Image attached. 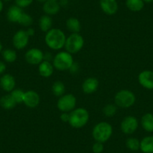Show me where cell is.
<instances>
[{
	"mask_svg": "<svg viewBox=\"0 0 153 153\" xmlns=\"http://www.w3.org/2000/svg\"><path fill=\"white\" fill-rule=\"evenodd\" d=\"M66 36L64 32L60 29L53 28L46 32L45 41L48 47L53 51H59L65 47Z\"/></svg>",
	"mask_w": 153,
	"mask_h": 153,
	"instance_id": "obj_1",
	"label": "cell"
},
{
	"mask_svg": "<svg viewBox=\"0 0 153 153\" xmlns=\"http://www.w3.org/2000/svg\"><path fill=\"white\" fill-rule=\"evenodd\" d=\"M113 134V127L110 123L107 122H101L94 126L92 129V135L93 139L96 142H107Z\"/></svg>",
	"mask_w": 153,
	"mask_h": 153,
	"instance_id": "obj_2",
	"label": "cell"
},
{
	"mask_svg": "<svg viewBox=\"0 0 153 153\" xmlns=\"http://www.w3.org/2000/svg\"><path fill=\"white\" fill-rule=\"evenodd\" d=\"M89 113L86 109L83 107L75 108L70 113L69 125L74 128H81L88 123Z\"/></svg>",
	"mask_w": 153,
	"mask_h": 153,
	"instance_id": "obj_3",
	"label": "cell"
},
{
	"mask_svg": "<svg viewBox=\"0 0 153 153\" xmlns=\"http://www.w3.org/2000/svg\"><path fill=\"white\" fill-rule=\"evenodd\" d=\"M74 64V59L72 54L67 51H61L54 56L53 60V65L56 70L64 71L70 69Z\"/></svg>",
	"mask_w": 153,
	"mask_h": 153,
	"instance_id": "obj_4",
	"label": "cell"
},
{
	"mask_svg": "<svg viewBox=\"0 0 153 153\" xmlns=\"http://www.w3.org/2000/svg\"><path fill=\"white\" fill-rule=\"evenodd\" d=\"M114 101L117 107L120 108H129L134 104L136 96L131 91L122 89L116 94Z\"/></svg>",
	"mask_w": 153,
	"mask_h": 153,
	"instance_id": "obj_5",
	"label": "cell"
},
{
	"mask_svg": "<svg viewBox=\"0 0 153 153\" xmlns=\"http://www.w3.org/2000/svg\"><path fill=\"white\" fill-rule=\"evenodd\" d=\"M84 45V38L79 33H71L66 38L65 48L67 52L75 54L81 51Z\"/></svg>",
	"mask_w": 153,
	"mask_h": 153,
	"instance_id": "obj_6",
	"label": "cell"
},
{
	"mask_svg": "<svg viewBox=\"0 0 153 153\" xmlns=\"http://www.w3.org/2000/svg\"><path fill=\"white\" fill-rule=\"evenodd\" d=\"M56 105L57 108L62 113H69L76 107V98L73 94H65L59 97Z\"/></svg>",
	"mask_w": 153,
	"mask_h": 153,
	"instance_id": "obj_7",
	"label": "cell"
},
{
	"mask_svg": "<svg viewBox=\"0 0 153 153\" xmlns=\"http://www.w3.org/2000/svg\"><path fill=\"white\" fill-rule=\"evenodd\" d=\"M45 54L42 50L38 48H31L25 54V59L29 65H39L44 61Z\"/></svg>",
	"mask_w": 153,
	"mask_h": 153,
	"instance_id": "obj_8",
	"label": "cell"
},
{
	"mask_svg": "<svg viewBox=\"0 0 153 153\" xmlns=\"http://www.w3.org/2000/svg\"><path fill=\"white\" fill-rule=\"evenodd\" d=\"M138 121L133 116H128L125 117L121 123V131L126 134H132L137 131L138 128Z\"/></svg>",
	"mask_w": 153,
	"mask_h": 153,
	"instance_id": "obj_9",
	"label": "cell"
},
{
	"mask_svg": "<svg viewBox=\"0 0 153 153\" xmlns=\"http://www.w3.org/2000/svg\"><path fill=\"white\" fill-rule=\"evenodd\" d=\"M29 38L30 37L29 36L26 30H18L13 36V45L17 50L24 49L29 44Z\"/></svg>",
	"mask_w": 153,
	"mask_h": 153,
	"instance_id": "obj_10",
	"label": "cell"
},
{
	"mask_svg": "<svg viewBox=\"0 0 153 153\" xmlns=\"http://www.w3.org/2000/svg\"><path fill=\"white\" fill-rule=\"evenodd\" d=\"M40 96L34 90H29L24 92L23 103L29 108H35L40 104Z\"/></svg>",
	"mask_w": 153,
	"mask_h": 153,
	"instance_id": "obj_11",
	"label": "cell"
},
{
	"mask_svg": "<svg viewBox=\"0 0 153 153\" xmlns=\"http://www.w3.org/2000/svg\"><path fill=\"white\" fill-rule=\"evenodd\" d=\"M140 84L147 89H153V71L149 70L143 71L138 76Z\"/></svg>",
	"mask_w": 153,
	"mask_h": 153,
	"instance_id": "obj_12",
	"label": "cell"
},
{
	"mask_svg": "<svg viewBox=\"0 0 153 153\" xmlns=\"http://www.w3.org/2000/svg\"><path fill=\"white\" fill-rule=\"evenodd\" d=\"M100 7L103 12L107 15H113L119 9L117 0H100Z\"/></svg>",
	"mask_w": 153,
	"mask_h": 153,
	"instance_id": "obj_13",
	"label": "cell"
},
{
	"mask_svg": "<svg viewBox=\"0 0 153 153\" xmlns=\"http://www.w3.org/2000/svg\"><path fill=\"white\" fill-rule=\"evenodd\" d=\"M16 81L14 76L10 74H3L0 78V86L5 92H10L15 89Z\"/></svg>",
	"mask_w": 153,
	"mask_h": 153,
	"instance_id": "obj_14",
	"label": "cell"
},
{
	"mask_svg": "<svg viewBox=\"0 0 153 153\" xmlns=\"http://www.w3.org/2000/svg\"><path fill=\"white\" fill-rule=\"evenodd\" d=\"M99 86V82L95 77H89L86 79L82 85V90L84 93L92 94L96 92Z\"/></svg>",
	"mask_w": 153,
	"mask_h": 153,
	"instance_id": "obj_15",
	"label": "cell"
},
{
	"mask_svg": "<svg viewBox=\"0 0 153 153\" xmlns=\"http://www.w3.org/2000/svg\"><path fill=\"white\" fill-rule=\"evenodd\" d=\"M54 67L49 61L45 60L38 65V72L43 77H50L53 74Z\"/></svg>",
	"mask_w": 153,
	"mask_h": 153,
	"instance_id": "obj_16",
	"label": "cell"
},
{
	"mask_svg": "<svg viewBox=\"0 0 153 153\" xmlns=\"http://www.w3.org/2000/svg\"><path fill=\"white\" fill-rule=\"evenodd\" d=\"M23 10L17 5H12L10 7L7 12V18L11 23H18L20 17L23 14Z\"/></svg>",
	"mask_w": 153,
	"mask_h": 153,
	"instance_id": "obj_17",
	"label": "cell"
},
{
	"mask_svg": "<svg viewBox=\"0 0 153 153\" xmlns=\"http://www.w3.org/2000/svg\"><path fill=\"white\" fill-rule=\"evenodd\" d=\"M60 10V5L57 1H47L44 3L43 11L48 15H55L58 14Z\"/></svg>",
	"mask_w": 153,
	"mask_h": 153,
	"instance_id": "obj_18",
	"label": "cell"
},
{
	"mask_svg": "<svg viewBox=\"0 0 153 153\" xmlns=\"http://www.w3.org/2000/svg\"><path fill=\"white\" fill-rule=\"evenodd\" d=\"M53 19L51 16L45 14L41 17L38 20V26L42 32H48V31L52 29Z\"/></svg>",
	"mask_w": 153,
	"mask_h": 153,
	"instance_id": "obj_19",
	"label": "cell"
},
{
	"mask_svg": "<svg viewBox=\"0 0 153 153\" xmlns=\"http://www.w3.org/2000/svg\"><path fill=\"white\" fill-rule=\"evenodd\" d=\"M140 149L143 153H153V136H147L140 141Z\"/></svg>",
	"mask_w": 153,
	"mask_h": 153,
	"instance_id": "obj_20",
	"label": "cell"
},
{
	"mask_svg": "<svg viewBox=\"0 0 153 153\" xmlns=\"http://www.w3.org/2000/svg\"><path fill=\"white\" fill-rule=\"evenodd\" d=\"M141 126L147 132H153V114L147 113L141 118Z\"/></svg>",
	"mask_w": 153,
	"mask_h": 153,
	"instance_id": "obj_21",
	"label": "cell"
},
{
	"mask_svg": "<svg viewBox=\"0 0 153 153\" xmlns=\"http://www.w3.org/2000/svg\"><path fill=\"white\" fill-rule=\"evenodd\" d=\"M66 27L71 33H79L81 29V24L78 19L70 17L66 21Z\"/></svg>",
	"mask_w": 153,
	"mask_h": 153,
	"instance_id": "obj_22",
	"label": "cell"
},
{
	"mask_svg": "<svg viewBox=\"0 0 153 153\" xmlns=\"http://www.w3.org/2000/svg\"><path fill=\"white\" fill-rule=\"evenodd\" d=\"M17 104V102L14 101L11 94L5 95L0 98V106L5 110H11L14 108Z\"/></svg>",
	"mask_w": 153,
	"mask_h": 153,
	"instance_id": "obj_23",
	"label": "cell"
},
{
	"mask_svg": "<svg viewBox=\"0 0 153 153\" xmlns=\"http://www.w3.org/2000/svg\"><path fill=\"white\" fill-rule=\"evenodd\" d=\"M145 2L143 0H126V5L128 9L133 12H138L143 8Z\"/></svg>",
	"mask_w": 153,
	"mask_h": 153,
	"instance_id": "obj_24",
	"label": "cell"
},
{
	"mask_svg": "<svg viewBox=\"0 0 153 153\" xmlns=\"http://www.w3.org/2000/svg\"><path fill=\"white\" fill-rule=\"evenodd\" d=\"M52 92L56 97H61L65 92V86L62 81H56L52 86Z\"/></svg>",
	"mask_w": 153,
	"mask_h": 153,
	"instance_id": "obj_25",
	"label": "cell"
},
{
	"mask_svg": "<svg viewBox=\"0 0 153 153\" xmlns=\"http://www.w3.org/2000/svg\"><path fill=\"white\" fill-rule=\"evenodd\" d=\"M2 57L4 60L8 63H12L16 61L17 59V53L15 51L12 49H5L3 51H2Z\"/></svg>",
	"mask_w": 153,
	"mask_h": 153,
	"instance_id": "obj_26",
	"label": "cell"
},
{
	"mask_svg": "<svg viewBox=\"0 0 153 153\" xmlns=\"http://www.w3.org/2000/svg\"><path fill=\"white\" fill-rule=\"evenodd\" d=\"M126 147L129 150L133 152L138 151L140 146V141L135 137H129L126 140Z\"/></svg>",
	"mask_w": 153,
	"mask_h": 153,
	"instance_id": "obj_27",
	"label": "cell"
},
{
	"mask_svg": "<svg viewBox=\"0 0 153 153\" xmlns=\"http://www.w3.org/2000/svg\"><path fill=\"white\" fill-rule=\"evenodd\" d=\"M32 23H33V19H32V16L25 12H23L21 17H20L18 20L19 24L25 26V27H29L32 24Z\"/></svg>",
	"mask_w": 153,
	"mask_h": 153,
	"instance_id": "obj_28",
	"label": "cell"
},
{
	"mask_svg": "<svg viewBox=\"0 0 153 153\" xmlns=\"http://www.w3.org/2000/svg\"><path fill=\"white\" fill-rule=\"evenodd\" d=\"M117 106L115 104H107L105 107L103 108V113H104V116L107 117H113L117 111Z\"/></svg>",
	"mask_w": 153,
	"mask_h": 153,
	"instance_id": "obj_29",
	"label": "cell"
},
{
	"mask_svg": "<svg viewBox=\"0 0 153 153\" xmlns=\"http://www.w3.org/2000/svg\"><path fill=\"white\" fill-rule=\"evenodd\" d=\"M24 92H23L20 89H14L11 92V95L13 97L14 101L17 102V104H20V103L23 102Z\"/></svg>",
	"mask_w": 153,
	"mask_h": 153,
	"instance_id": "obj_30",
	"label": "cell"
},
{
	"mask_svg": "<svg viewBox=\"0 0 153 153\" xmlns=\"http://www.w3.org/2000/svg\"><path fill=\"white\" fill-rule=\"evenodd\" d=\"M16 5L21 8H27L33 2V0H14Z\"/></svg>",
	"mask_w": 153,
	"mask_h": 153,
	"instance_id": "obj_31",
	"label": "cell"
},
{
	"mask_svg": "<svg viewBox=\"0 0 153 153\" xmlns=\"http://www.w3.org/2000/svg\"><path fill=\"white\" fill-rule=\"evenodd\" d=\"M104 144L102 143L96 142V141L92 145V150L94 153H102L103 151H104Z\"/></svg>",
	"mask_w": 153,
	"mask_h": 153,
	"instance_id": "obj_32",
	"label": "cell"
},
{
	"mask_svg": "<svg viewBox=\"0 0 153 153\" xmlns=\"http://www.w3.org/2000/svg\"><path fill=\"white\" fill-rule=\"evenodd\" d=\"M69 119H70V113H62L60 115V120H61L63 123H68Z\"/></svg>",
	"mask_w": 153,
	"mask_h": 153,
	"instance_id": "obj_33",
	"label": "cell"
},
{
	"mask_svg": "<svg viewBox=\"0 0 153 153\" xmlns=\"http://www.w3.org/2000/svg\"><path fill=\"white\" fill-rule=\"evenodd\" d=\"M69 70H70V71L71 72V73H76V72H77V71L79 70L78 64H77V63L74 62V64L72 65V66L70 68Z\"/></svg>",
	"mask_w": 153,
	"mask_h": 153,
	"instance_id": "obj_34",
	"label": "cell"
},
{
	"mask_svg": "<svg viewBox=\"0 0 153 153\" xmlns=\"http://www.w3.org/2000/svg\"><path fill=\"white\" fill-rule=\"evenodd\" d=\"M6 70V65L5 62L0 61V74H2Z\"/></svg>",
	"mask_w": 153,
	"mask_h": 153,
	"instance_id": "obj_35",
	"label": "cell"
},
{
	"mask_svg": "<svg viewBox=\"0 0 153 153\" xmlns=\"http://www.w3.org/2000/svg\"><path fill=\"white\" fill-rule=\"evenodd\" d=\"M26 32H27V34L29 35V37L31 36H33L34 34H35V30H34L32 28H29V29H27V30H26Z\"/></svg>",
	"mask_w": 153,
	"mask_h": 153,
	"instance_id": "obj_36",
	"label": "cell"
},
{
	"mask_svg": "<svg viewBox=\"0 0 153 153\" xmlns=\"http://www.w3.org/2000/svg\"><path fill=\"white\" fill-rule=\"evenodd\" d=\"M3 8H4L3 1H2V0H0V13L2 11V10H3Z\"/></svg>",
	"mask_w": 153,
	"mask_h": 153,
	"instance_id": "obj_37",
	"label": "cell"
},
{
	"mask_svg": "<svg viewBox=\"0 0 153 153\" xmlns=\"http://www.w3.org/2000/svg\"><path fill=\"white\" fill-rule=\"evenodd\" d=\"M37 1L39 2H44V3H45V2H47V1H49V0H37ZM51 1H57V0H51Z\"/></svg>",
	"mask_w": 153,
	"mask_h": 153,
	"instance_id": "obj_38",
	"label": "cell"
},
{
	"mask_svg": "<svg viewBox=\"0 0 153 153\" xmlns=\"http://www.w3.org/2000/svg\"><path fill=\"white\" fill-rule=\"evenodd\" d=\"M144 2H147V3H149V2H153V0H143Z\"/></svg>",
	"mask_w": 153,
	"mask_h": 153,
	"instance_id": "obj_39",
	"label": "cell"
},
{
	"mask_svg": "<svg viewBox=\"0 0 153 153\" xmlns=\"http://www.w3.org/2000/svg\"><path fill=\"white\" fill-rule=\"evenodd\" d=\"M2 43H1V42H0V53L2 52Z\"/></svg>",
	"mask_w": 153,
	"mask_h": 153,
	"instance_id": "obj_40",
	"label": "cell"
},
{
	"mask_svg": "<svg viewBox=\"0 0 153 153\" xmlns=\"http://www.w3.org/2000/svg\"><path fill=\"white\" fill-rule=\"evenodd\" d=\"M2 1H3V2H11V0H2Z\"/></svg>",
	"mask_w": 153,
	"mask_h": 153,
	"instance_id": "obj_41",
	"label": "cell"
}]
</instances>
